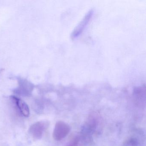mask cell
I'll return each mask as SVG.
<instances>
[{"label":"cell","instance_id":"2","mask_svg":"<svg viewBox=\"0 0 146 146\" xmlns=\"http://www.w3.org/2000/svg\"><path fill=\"white\" fill-rule=\"evenodd\" d=\"M48 124L45 121H39L32 125L29 129L31 135L36 139H40L42 136L43 132Z\"/></svg>","mask_w":146,"mask_h":146},{"label":"cell","instance_id":"3","mask_svg":"<svg viewBox=\"0 0 146 146\" xmlns=\"http://www.w3.org/2000/svg\"><path fill=\"white\" fill-rule=\"evenodd\" d=\"M18 111L23 116L28 117L30 115V109L29 106L23 101L15 96L11 97Z\"/></svg>","mask_w":146,"mask_h":146},{"label":"cell","instance_id":"1","mask_svg":"<svg viewBox=\"0 0 146 146\" xmlns=\"http://www.w3.org/2000/svg\"><path fill=\"white\" fill-rule=\"evenodd\" d=\"M70 127L68 124L63 121H58L54 126L53 137L54 140L60 141L64 139L69 134Z\"/></svg>","mask_w":146,"mask_h":146},{"label":"cell","instance_id":"4","mask_svg":"<svg viewBox=\"0 0 146 146\" xmlns=\"http://www.w3.org/2000/svg\"><path fill=\"white\" fill-rule=\"evenodd\" d=\"M92 14H93L92 11H90L86 15L83 21L81 22V24L78 25L77 28H76L75 31L73 32L72 34L73 37H76L78 36V35H79V34L82 32L83 30L84 29V28L86 26L88 22L89 21Z\"/></svg>","mask_w":146,"mask_h":146},{"label":"cell","instance_id":"5","mask_svg":"<svg viewBox=\"0 0 146 146\" xmlns=\"http://www.w3.org/2000/svg\"><path fill=\"white\" fill-rule=\"evenodd\" d=\"M81 141V137L76 136L72 138L70 142H68L66 146H79Z\"/></svg>","mask_w":146,"mask_h":146}]
</instances>
